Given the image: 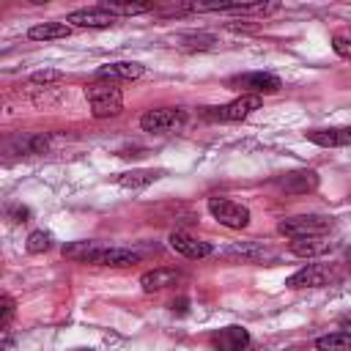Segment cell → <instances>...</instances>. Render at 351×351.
Masks as SVG:
<instances>
[{
    "mask_svg": "<svg viewBox=\"0 0 351 351\" xmlns=\"http://www.w3.org/2000/svg\"><path fill=\"white\" fill-rule=\"evenodd\" d=\"M159 176H162V170H129V173H121L115 178V184L123 189H143V186L154 184Z\"/></svg>",
    "mask_w": 351,
    "mask_h": 351,
    "instance_id": "obj_18",
    "label": "cell"
},
{
    "mask_svg": "<svg viewBox=\"0 0 351 351\" xmlns=\"http://www.w3.org/2000/svg\"><path fill=\"white\" fill-rule=\"evenodd\" d=\"M348 269H351V263H348Z\"/></svg>",
    "mask_w": 351,
    "mask_h": 351,
    "instance_id": "obj_27",
    "label": "cell"
},
{
    "mask_svg": "<svg viewBox=\"0 0 351 351\" xmlns=\"http://www.w3.org/2000/svg\"><path fill=\"white\" fill-rule=\"evenodd\" d=\"M101 8H104L107 14H112L115 19H118V16H134V14H148V11H154V5H148V3H101Z\"/></svg>",
    "mask_w": 351,
    "mask_h": 351,
    "instance_id": "obj_20",
    "label": "cell"
},
{
    "mask_svg": "<svg viewBox=\"0 0 351 351\" xmlns=\"http://www.w3.org/2000/svg\"><path fill=\"white\" fill-rule=\"evenodd\" d=\"M63 80V71H55V69H44V71H36L30 77L33 85H52V82H60Z\"/></svg>",
    "mask_w": 351,
    "mask_h": 351,
    "instance_id": "obj_23",
    "label": "cell"
},
{
    "mask_svg": "<svg viewBox=\"0 0 351 351\" xmlns=\"http://www.w3.org/2000/svg\"><path fill=\"white\" fill-rule=\"evenodd\" d=\"M337 277V271L332 266H324V263H307L302 266L299 271H293L285 285L288 288H321V285H329L332 280Z\"/></svg>",
    "mask_w": 351,
    "mask_h": 351,
    "instance_id": "obj_7",
    "label": "cell"
},
{
    "mask_svg": "<svg viewBox=\"0 0 351 351\" xmlns=\"http://www.w3.org/2000/svg\"><path fill=\"white\" fill-rule=\"evenodd\" d=\"M332 219L324 214H299V217H285L280 219L277 230L288 239H307V236H324L329 233Z\"/></svg>",
    "mask_w": 351,
    "mask_h": 351,
    "instance_id": "obj_2",
    "label": "cell"
},
{
    "mask_svg": "<svg viewBox=\"0 0 351 351\" xmlns=\"http://www.w3.org/2000/svg\"><path fill=\"white\" fill-rule=\"evenodd\" d=\"M186 121V112L181 107H159V110H148L143 118H140V126L145 132H154V134H165V132H176L181 129Z\"/></svg>",
    "mask_w": 351,
    "mask_h": 351,
    "instance_id": "obj_6",
    "label": "cell"
},
{
    "mask_svg": "<svg viewBox=\"0 0 351 351\" xmlns=\"http://www.w3.org/2000/svg\"><path fill=\"white\" fill-rule=\"evenodd\" d=\"M25 250L33 252V255H41V252H49L52 250V233L47 230H33L25 241Z\"/></svg>",
    "mask_w": 351,
    "mask_h": 351,
    "instance_id": "obj_21",
    "label": "cell"
},
{
    "mask_svg": "<svg viewBox=\"0 0 351 351\" xmlns=\"http://www.w3.org/2000/svg\"><path fill=\"white\" fill-rule=\"evenodd\" d=\"M85 99L90 104L93 118H112V115H118L123 110V93L110 80H93L85 88Z\"/></svg>",
    "mask_w": 351,
    "mask_h": 351,
    "instance_id": "obj_1",
    "label": "cell"
},
{
    "mask_svg": "<svg viewBox=\"0 0 351 351\" xmlns=\"http://www.w3.org/2000/svg\"><path fill=\"white\" fill-rule=\"evenodd\" d=\"M230 88L236 90H244V96H269V93H277L282 88L280 77L277 74H269V71H250V74H236L228 80Z\"/></svg>",
    "mask_w": 351,
    "mask_h": 351,
    "instance_id": "obj_3",
    "label": "cell"
},
{
    "mask_svg": "<svg viewBox=\"0 0 351 351\" xmlns=\"http://www.w3.org/2000/svg\"><path fill=\"white\" fill-rule=\"evenodd\" d=\"M8 219H11V222H27V219H30V208H25V206H11V208H8Z\"/></svg>",
    "mask_w": 351,
    "mask_h": 351,
    "instance_id": "obj_26",
    "label": "cell"
},
{
    "mask_svg": "<svg viewBox=\"0 0 351 351\" xmlns=\"http://www.w3.org/2000/svg\"><path fill=\"white\" fill-rule=\"evenodd\" d=\"M332 250V241L326 236H307V239H291V252L299 258H318Z\"/></svg>",
    "mask_w": 351,
    "mask_h": 351,
    "instance_id": "obj_14",
    "label": "cell"
},
{
    "mask_svg": "<svg viewBox=\"0 0 351 351\" xmlns=\"http://www.w3.org/2000/svg\"><path fill=\"white\" fill-rule=\"evenodd\" d=\"M167 241H170V247H173L178 255H184V258H192V261H197V258H206V255H211V252H214V247H211L208 241H200V239L189 236L186 230H173Z\"/></svg>",
    "mask_w": 351,
    "mask_h": 351,
    "instance_id": "obj_9",
    "label": "cell"
},
{
    "mask_svg": "<svg viewBox=\"0 0 351 351\" xmlns=\"http://www.w3.org/2000/svg\"><path fill=\"white\" fill-rule=\"evenodd\" d=\"M208 214L225 225V228H233V230H241L250 225V208L236 203V200H228V197H208Z\"/></svg>",
    "mask_w": 351,
    "mask_h": 351,
    "instance_id": "obj_4",
    "label": "cell"
},
{
    "mask_svg": "<svg viewBox=\"0 0 351 351\" xmlns=\"http://www.w3.org/2000/svg\"><path fill=\"white\" fill-rule=\"evenodd\" d=\"M66 36H71V25H66V22H41L27 30V38H33V41H58Z\"/></svg>",
    "mask_w": 351,
    "mask_h": 351,
    "instance_id": "obj_17",
    "label": "cell"
},
{
    "mask_svg": "<svg viewBox=\"0 0 351 351\" xmlns=\"http://www.w3.org/2000/svg\"><path fill=\"white\" fill-rule=\"evenodd\" d=\"M261 107V96H239L219 107H203V118L208 121H244L250 112Z\"/></svg>",
    "mask_w": 351,
    "mask_h": 351,
    "instance_id": "obj_5",
    "label": "cell"
},
{
    "mask_svg": "<svg viewBox=\"0 0 351 351\" xmlns=\"http://www.w3.org/2000/svg\"><path fill=\"white\" fill-rule=\"evenodd\" d=\"M93 247H96V241H71V244H66V247H63V255H66L69 261L88 263V258H90Z\"/></svg>",
    "mask_w": 351,
    "mask_h": 351,
    "instance_id": "obj_22",
    "label": "cell"
},
{
    "mask_svg": "<svg viewBox=\"0 0 351 351\" xmlns=\"http://www.w3.org/2000/svg\"><path fill=\"white\" fill-rule=\"evenodd\" d=\"M66 22L74 25V27H112L118 19H115L112 14H107L101 5H96V8H80V11H71V14L66 16Z\"/></svg>",
    "mask_w": 351,
    "mask_h": 351,
    "instance_id": "obj_11",
    "label": "cell"
},
{
    "mask_svg": "<svg viewBox=\"0 0 351 351\" xmlns=\"http://www.w3.org/2000/svg\"><path fill=\"white\" fill-rule=\"evenodd\" d=\"M14 307H16V304H14V299H11L8 293H3V296H0V310H3L0 329H3V332L8 329V324H11V318H14Z\"/></svg>",
    "mask_w": 351,
    "mask_h": 351,
    "instance_id": "obj_24",
    "label": "cell"
},
{
    "mask_svg": "<svg viewBox=\"0 0 351 351\" xmlns=\"http://www.w3.org/2000/svg\"><path fill=\"white\" fill-rule=\"evenodd\" d=\"M307 140L321 148H340L351 145V126H332V129H313L307 132Z\"/></svg>",
    "mask_w": 351,
    "mask_h": 351,
    "instance_id": "obj_13",
    "label": "cell"
},
{
    "mask_svg": "<svg viewBox=\"0 0 351 351\" xmlns=\"http://www.w3.org/2000/svg\"><path fill=\"white\" fill-rule=\"evenodd\" d=\"M332 49H335L340 58H348V60H351V36H335V38H332Z\"/></svg>",
    "mask_w": 351,
    "mask_h": 351,
    "instance_id": "obj_25",
    "label": "cell"
},
{
    "mask_svg": "<svg viewBox=\"0 0 351 351\" xmlns=\"http://www.w3.org/2000/svg\"><path fill=\"white\" fill-rule=\"evenodd\" d=\"M211 346H214V351H244L250 346V332L239 324L225 326L211 335Z\"/></svg>",
    "mask_w": 351,
    "mask_h": 351,
    "instance_id": "obj_10",
    "label": "cell"
},
{
    "mask_svg": "<svg viewBox=\"0 0 351 351\" xmlns=\"http://www.w3.org/2000/svg\"><path fill=\"white\" fill-rule=\"evenodd\" d=\"M277 186L285 192H293V195H304L318 186V173L315 170H293V173H285L282 178H277Z\"/></svg>",
    "mask_w": 351,
    "mask_h": 351,
    "instance_id": "obj_12",
    "label": "cell"
},
{
    "mask_svg": "<svg viewBox=\"0 0 351 351\" xmlns=\"http://www.w3.org/2000/svg\"><path fill=\"white\" fill-rule=\"evenodd\" d=\"M178 280H181V274L176 269H151L140 277V285L145 293H154V291H162L167 285H176Z\"/></svg>",
    "mask_w": 351,
    "mask_h": 351,
    "instance_id": "obj_16",
    "label": "cell"
},
{
    "mask_svg": "<svg viewBox=\"0 0 351 351\" xmlns=\"http://www.w3.org/2000/svg\"><path fill=\"white\" fill-rule=\"evenodd\" d=\"M143 74V66L140 63H132V60H118V63H107L96 71V80H137Z\"/></svg>",
    "mask_w": 351,
    "mask_h": 351,
    "instance_id": "obj_15",
    "label": "cell"
},
{
    "mask_svg": "<svg viewBox=\"0 0 351 351\" xmlns=\"http://www.w3.org/2000/svg\"><path fill=\"white\" fill-rule=\"evenodd\" d=\"M315 348L318 351H351V332H346V329L329 332L315 340Z\"/></svg>",
    "mask_w": 351,
    "mask_h": 351,
    "instance_id": "obj_19",
    "label": "cell"
},
{
    "mask_svg": "<svg viewBox=\"0 0 351 351\" xmlns=\"http://www.w3.org/2000/svg\"><path fill=\"white\" fill-rule=\"evenodd\" d=\"M137 261H140V255L126 250V247H101V244H96L90 258H88V263H93V266H115V269L132 266Z\"/></svg>",
    "mask_w": 351,
    "mask_h": 351,
    "instance_id": "obj_8",
    "label": "cell"
}]
</instances>
